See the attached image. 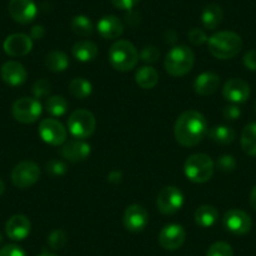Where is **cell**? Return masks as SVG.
Here are the masks:
<instances>
[{"label": "cell", "instance_id": "1", "mask_svg": "<svg viewBox=\"0 0 256 256\" xmlns=\"http://www.w3.org/2000/svg\"><path fill=\"white\" fill-rule=\"evenodd\" d=\"M174 132V138L181 146L194 147L208 136V120L198 110H186L176 120Z\"/></svg>", "mask_w": 256, "mask_h": 256}, {"label": "cell", "instance_id": "2", "mask_svg": "<svg viewBox=\"0 0 256 256\" xmlns=\"http://www.w3.org/2000/svg\"><path fill=\"white\" fill-rule=\"evenodd\" d=\"M208 50L218 59H231L240 53L242 39L234 32H218L208 39Z\"/></svg>", "mask_w": 256, "mask_h": 256}, {"label": "cell", "instance_id": "3", "mask_svg": "<svg viewBox=\"0 0 256 256\" xmlns=\"http://www.w3.org/2000/svg\"><path fill=\"white\" fill-rule=\"evenodd\" d=\"M138 52L136 46L128 40H117L108 52V60L114 70L120 72L132 70L138 63Z\"/></svg>", "mask_w": 256, "mask_h": 256}, {"label": "cell", "instance_id": "4", "mask_svg": "<svg viewBox=\"0 0 256 256\" xmlns=\"http://www.w3.org/2000/svg\"><path fill=\"white\" fill-rule=\"evenodd\" d=\"M195 64V54L188 46H176L167 53L164 59L166 72L172 77H182L191 72Z\"/></svg>", "mask_w": 256, "mask_h": 256}, {"label": "cell", "instance_id": "5", "mask_svg": "<svg viewBox=\"0 0 256 256\" xmlns=\"http://www.w3.org/2000/svg\"><path fill=\"white\" fill-rule=\"evenodd\" d=\"M215 164L208 154H191L184 162V174L195 184H205L214 176Z\"/></svg>", "mask_w": 256, "mask_h": 256}, {"label": "cell", "instance_id": "6", "mask_svg": "<svg viewBox=\"0 0 256 256\" xmlns=\"http://www.w3.org/2000/svg\"><path fill=\"white\" fill-rule=\"evenodd\" d=\"M96 117L87 110H77L68 118V130L74 138L86 140L96 131Z\"/></svg>", "mask_w": 256, "mask_h": 256}, {"label": "cell", "instance_id": "7", "mask_svg": "<svg viewBox=\"0 0 256 256\" xmlns=\"http://www.w3.org/2000/svg\"><path fill=\"white\" fill-rule=\"evenodd\" d=\"M12 114L20 123H33L40 117L42 104L36 98L23 97L14 102L12 107Z\"/></svg>", "mask_w": 256, "mask_h": 256}, {"label": "cell", "instance_id": "8", "mask_svg": "<svg viewBox=\"0 0 256 256\" xmlns=\"http://www.w3.org/2000/svg\"><path fill=\"white\" fill-rule=\"evenodd\" d=\"M184 194L176 186H166L157 196V208L164 215H174L184 206Z\"/></svg>", "mask_w": 256, "mask_h": 256}, {"label": "cell", "instance_id": "9", "mask_svg": "<svg viewBox=\"0 0 256 256\" xmlns=\"http://www.w3.org/2000/svg\"><path fill=\"white\" fill-rule=\"evenodd\" d=\"M40 177V168L33 161H22L12 171V182L18 188H28L36 184Z\"/></svg>", "mask_w": 256, "mask_h": 256}, {"label": "cell", "instance_id": "10", "mask_svg": "<svg viewBox=\"0 0 256 256\" xmlns=\"http://www.w3.org/2000/svg\"><path fill=\"white\" fill-rule=\"evenodd\" d=\"M38 134L46 144L52 146H62L67 141V130L59 120L46 118L39 123Z\"/></svg>", "mask_w": 256, "mask_h": 256}, {"label": "cell", "instance_id": "11", "mask_svg": "<svg viewBox=\"0 0 256 256\" xmlns=\"http://www.w3.org/2000/svg\"><path fill=\"white\" fill-rule=\"evenodd\" d=\"M222 224L228 231L234 235H245L252 228L250 215L240 208H231L224 215Z\"/></svg>", "mask_w": 256, "mask_h": 256}, {"label": "cell", "instance_id": "12", "mask_svg": "<svg viewBox=\"0 0 256 256\" xmlns=\"http://www.w3.org/2000/svg\"><path fill=\"white\" fill-rule=\"evenodd\" d=\"M148 212L138 204L128 206L123 215V225L131 232H141L148 225Z\"/></svg>", "mask_w": 256, "mask_h": 256}, {"label": "cell", "instance_id": "13", "mask_svg": "<svg viewBox=\"0 0 256 256\" xmlns=\"http://www.w3.org/2000/svg\"><path fill=\"white\" fill-rule=\"evenodd\" d=\"M184 240H186V231L178 224H170L160 231L158 242L164 250H177L184 245Z\"/></svg>", "mask_w": 256, "mask_h": 256}, {"label": "cell", "instance_id": "14", "mask_svg": "<svg viewBox=\"0 0 256 256\" xmlns=\"http://www.w3.org/2000/svg\"><path fill=\"white\" fill-rule=\"evenodd\" d=\"M8 10L12 18L20 24L32 23L38 13L33 0H10Z\"/></svg>", "mask_w": 256, "mask_h": 256}, {"label": "cell", "instance_id": "15", "mask_svg": "<svg viewBox=\"0 0 256 256\" xmlns=\"http://www.w3.org/2000/svg\"><path fill=\"white\" fill-rule=\"evenodd\" d=\"M250 86L245 80H238V78L228 80L225 83L222 90V94L225 100L234 103V104H240V103L246 102L250 97Z\"/></svg>", "mask_w": 256, "mask_h": 256}, {"label": "cell", "instance_id": "16", "mask_svg": "<svg viewBox=\"0 0 256 256\" xmlns=\"http://www.w3.org/2000/svg\"><path fill=\"white\" fill-rule=\"evenodd\" d=\"M4 52L10 56H24L30 53L33 48V39L26 34L16 33L4 40Z\"/></svg>", "mask_w": 256, "mask_h": 256}, {"label": "cell", "instance_id": "17", "mask_svg": "<svg viewBox=\"0 0 256 256\" xmlns=\"http://www.w3.org/2000/svg\"><path fill=\"white\" fill-rule=\"evenodd\" d=\"M90 146L84 140L74 138L66 141L60 148V154L70 162H82L88 158Z\"/></svg>", "mask_w": 256, "mask_h": 256}, {"label": "cell", "instance_id": "18", "mask_svg": "<svg viewBox=\"0 0 256 256\" xmlns=\"http://www.w3.org/2000/svg\"><path fill=\"white\" fill-rule=\"evenodd\" d=\"M0 76H2V80L12 87L22 86L28 78V73L23 64L16 60H9L4 63L0 70Z\"/></svg>", "mask_w": 256, "mask_h": 256}, {"label": "cell", "instance_id": "19", "mask_svg": "<svg viewBox=\"0 0 256 256\" xmlns=\"http://www.w3.org/2000/svg\"><path fill=\"white\" fill-rule=\"evenodd\" d=\"M32 224L24 215H14L6 221V232L9 238L14 241H22L30 234Z\"/></svg>", "mask_w": 256, "mask_h": 256}, {"label": "cell", "instance_id": "20", "mask_svg": "<svg viewBox=\"0 0 256 256\" xmlns=\"http://www.w3.org/2000/svg\"><path fill=\"white\" fill-rule=\"evenodd\" d=\"M98 33L104 39H117L123 34L124 26L116 16H104L97 24Z\"/></svg>", "mask_w": 256, "mask_h": 256}, {"label": "cell", "instance_id": "21", "mask_svg": "<svg viewBox=\"0 0 256 256\" xmlns=\"http://www.w3.org/2000/svg\"><path fill=\"white\" fill-rule=\"evenodd\" d=\"M218 86H220V77L216 73L212 72H205L201 73L194 83V90H195L196 94L202 96H211L218 90Z\"/></svg>", "mask_w": 256, "mask_h": 256}, {"label": "cell", "instance_id": "22", "mask_svg": "<svg viewBox=\"0 0 256 256\" xmlns=\"http://www.w3.org/2000/svg\"><path fill=\"white\" fill-rule=\"evenodd\" d=\"M72 53L77 60L87 63L97 58L98 46L90 40H80L73 46Z\"/></svg>", "mask_w": 256, "mask_h": 256}, {"label": "cell", "instance_id": "23", "mask_svg": "<svg viewBox=\"0 0 256 256\" xmlns=\"http://www.w3.org/2000/svg\"><path fill=\"white\" fill-rule=\"evenodd\" d=\"M224 18V12L221 9L220 6L212 3L208 4L202 12V16H201V20H202L204 26L208 30H214V29L218 28L221 24Z\"/></svg>", "mask_w": 256, "mask_h": 256}, {"label": "cell", "instance_id": "24", "mask_svg": "<svg viewBox=\"0 0 256 256\" xmlns=\"http://www.w3.org/2000/svg\"><path fill=\"white\" fill-rule=\"evenodd\" d=\"M158 78V72L150 66H144L136 72V83L144 90H152L156 87Z\"/></svg>", "mask_w": 256, "mask_h": 256}, {"label": "cell", "instance_id": "25", "mask_svg": "<svg viewBox=\"0 0 256 256\" xmlns=\"http://www.w3.org/2000/svg\"><path fill=\"white\" fill-rule=\"evenodd\" d=\"M218 218V211L211 205H202L195 211V222L201 228H211Z\"/></svg>", "mask_w": 256, "mask_h": 256}, {"label": "cell", "instance_id": "26", "mask_svg": "<svg viewBox=\"0 0 256 256\" xmlns=\"http://www.w3.org/2000/svg\"><path fill=\"white\" fill-rule=\"evenodd\" d=\"M208 136L211 141L216 142V144H230L235 141L236 134L231 127L221 124L210 128L208 132Z\"/></svg>", "mask_w": 256, "mask_h": 256}, {"label": "cell", "instance_id": "27", "mask_svg": "<svg viewBox=\"0 0 256 256\" xmlns=\"http://www.w3.org/2000/svg\"><path fill=\"white\" fill-rule=\"evenodd\" d=\"M46 68L54 73L63 72L70 66V59L66 53L60 50H53L50 53L46 54V59H44Z\"/></svg>", "mask_w": 256, "mask_h": 256}, {"label": "cell", "instance_id": "28", "mask_svg": "<svg viewBox=\"0 0 256 256\" xmlns=\"http://www.w3.org/2000/svg\"><path fill=\"white\" fill-rule=\"evenodd\" d=\"M241 148L248 156H256V122L250 123L241 134Z\"/></svg>", "mask_w": 256, "mask_h": 256}, {"label": "cell", "instance_id": "29", "mask_svg": "<svg viewBox=\"0 0 256 256\" xmlns=\"http://www.w3.org/2000/svg\"><path fill=\"white\" fill-rule=\"evenodd\" d=\"M70 28L77 36H90L93 34V23L90 19L86 16H76L70 22Z\"/></svg>", "mask_w": 256, "mask_h": 256}, {"label": "cell", "instance_id": "30", "mask_svg": "<svg viewBox=\"0 0 256 256\" xmlns=\"http://www.w3.org/2000/svg\"><path fill=\"white\" fill-rule=\"evenodd\" d=\"M68 102L67 100L62 96H52L48 98L46 103V112L53 117H62L66 114L68 110Z\"/></svg>", "mask_w": 256, "mask_h": 256}, {"label": "cell", "instance_id": "31", "mask_svg": "<svg viewBox=\"0 0 256 256\" xmlns=\"http://www.w3.org/2000/svg\"><path fill=\"white\" fill-rule=\"evenodd\" d=\"M70 92L78 100H86L92 93V84L84 78H74L70 83Z\"/></svg>", "mask_w": 256, "mask_h": 256}, {"label": "cell", "instance_id": "32", "mask_svg": "<svg viewBox=\"0 0 256 256\" xmlns=\"http://www.w3.org/2000/svg\"><path fill=\"white\" fill-rule=\"evenodd\" d=\"M68 241V235L63 230H54L52 231L50 235L48 236V244L53 250H60L66 246Z\"/></svg>", "mask_w": 256, "mask_h": 256}, {"label": "cell", "instance_id": "33", "mask_svg": "<svg viewBox=\"0 0 256 256\" xmlns=\"http://www.w3.org/2000/svg\"><path fill=\"white\" fill-rule=\"evenodd\" d=\"M206 256H234V250L228 242L218 241L208 248Z\"/></svg>", "mask_w": 256, "mask_h": 256}, {"label": "cell", "instance_id": "34", "mask_svg": "<svg viewBox=\"0 0 256 256\" xmlns=\"http://www.w3.org/2000/svg\"><path fill=\"white\" fill-rule=\"evenodd\" d=\"M236 164H238V162H236L235 157L231 156V154H222V156L218 157V161H216L218 168L220 170L221 172H226V174L232 172L236 168Z\"/></svg>", "mask_w": 256, "mask_h": 256}, {"label": "cell", "instance_id": "35", "mask_svg": "<svg viewBox=\"0 0 256 256\" xmlns=\"http://www.w3.org/2000/svg\"><path fill=\"white\" fill-rule=\"evenodd\" d=\"M32 90H33L34 98H36V100H38V98L46 97L52 90L50 82H49L48 80H38L34 83Z\"/></svg>", "mask_w": 256, "mask_h": 256}, {"label": "cell", "instance_id": "36", "mask_svg": "<svg viewBox=\"0 0 256 256\" xmlns=\"http://www.w3.org/2000/svg\"><path fill=\"white\" fill-rule=\"evenodd\" d=\"M46 172L53 177L63 176V174L67 172V166H66V164L59 161V160H50V161L46 164Z\"/></svg>", "mask_w": 256, "mask_h": 256}, {"label": "cell", "instance_id": "37", "mask_svg": "<svg viewBox=\"0 0 256 256\" xmlns=\"http://www.w3.org/2000/svg\"><path fill=\"white\" fill-rule=\"evenodd\" d=\"M140 58L146 63H154V62L158 60L160 52L154 46H147L140 53Z\"/></svg>", "mask_w": 256, "mask_h": 256}, {"label": "cell", "instance_id": "38", "mask_svg": "<svg viewBox=\"0 0 256 256\" xmlns=\"http://www.w3.org/2000/svg\"><path fill=\"white\" fill-rule=\"evenodd\" d=\"M188 39H190V42L194 44V46H202L205 42L208 40V36H206V34L204 33V30H201V29H198V28H194L190 30Z\"/></svg>", "mask_w": 256, "mask_h": 256}, {"label": "cell", "instance_id": "39", "mask_svg": "<svg viewBox=\"0 0 256 256\" xmlns=\"http://www.w3.org/2000/svg\"><path fill=\"white\" fill-rule=\"evenodd\" d=\"M0 256H26L23 248L18 245H6L0 248Z\"/></svg>", "mask_w": 256, "mask_h": 256}, {"label": "cell", "instance_id": "40", "mask_svg": "<svg viewBox=\"0 0 256 256\" xmlns=\"http://www.w3.org/2000/svg\"><path fill=\"white\" fill-rule=\"evenodd\" d=\"M222 114L228 120H236L238 118H240L241 110L236 104H228L224 107Z\"/></svg>", "mask_w": 256, "mask_h": 256}, {"label": "cell", "instance_id": "41", "mask_svg": "<svg viewBox=\"0 0 256 256\" xmlns=\"http://www.w3.org/2000/svg\"><path fill=\"white\" fill-rule=\"evenodd\" d=\"M113 6L118 9H122V10H131L140 0H110Z\"/></svg>", "mask_w": 256, "mask_h": 256}, {"label": "cell", "instance_id": "42", "mask_svg": "<svg viewBox=\"0 0 256 256\" xmlns=\"http://www.w3.org/2000/svg\"><path fill=\"white\" fill-rule=\"evenodd\" d=\"M244 66L248 70H256V50H250L244 56Z\"/></svg>", "mask_w": 256, "mask_h": 256}, {"label": "cell", "instance_id": "43", "mask_svg": "<svg viewBox=\"0 0 256 256\" xmlns=\"http://www.w3.org/2000/svg\"><path fill=\"white\" fill-rule=\"evenodd\" d=\"M44 34H46V30H44V28L42 26H36L32 28L30 30V38L33 39H42L44 36Z\"/></svg>", "mask_w": 256, "mask_h": 256}, {"label": "cell", "instance_id": "44", "mask_svg": "<svg viewBox=\"0 0 256 256\" xmlns=\"http://www.w3.org/2000/svg\"><path fill=\"white\" fill-rule=\"evenodd\" d=\"M250 205L256 211V186L250 192Z\"/></svg>", "mask_w": 256, "mask_h": 256}, {"label": "cell", "instance_id": "45", "mask_svg": "<svg viewBox=\"0 0 256 256\" xmlns=\"http://www.w3.org/2000/svg\"><path fill=\"white\" fill-rule=\"evenodd\" d=\"M4 188H6V187H4V182L2 181V178H0V196L4 194Z\"/></svg>", "mask_w": 256, "mask_h": 256}, {"label": "cell", "instance_id": "46", "mask_svg": "<svg viewBox=\"0 0 256 256\" xmlns=\"http://www.w3.org/2000/svg\"><path fill=\"white\" fill-rule=\"evenodd\" d=\"M39 256H56V255H54V254H48V252H44V254H42V255H39Z\"/></svg>", "mask_w": 256, "mask_h": 256}, {"label": "cell", "instance_id": "47", "mask_svg": "<svg viewBox=\"0 0 256 256\" xmlns=\"http://www.w3.org/2000/svg\"><path fill=\"white\" fill-rule=\"evenodd\" d=\"M3 242V236H2V234H0V244Z\"/></svg>", "mask_w": 256, "mask_h": 256}, {"label": "cell", "instance_id": "48", "mask_svg": "<svg viewBox=\"0 0 256 256\" xmlns=\"http://www.w3.org/2000/svg\"><path fill=\"white\" fill-rule=\"evenodd\" d=\"M255 110H256V103H255Z\"/></svg>", "mask_w": 256, "mask_h": 256}]
</instances>
